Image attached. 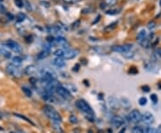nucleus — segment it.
I'll use <instances>...</instances> for the list:
<instances>
[{
    "label": "nucleus",
    "mask_w": 161,
    "mask_h": 133,
    "mask_svg": "<svg viewBox=\"0 0 161 133\" xmlns=\"http://www.w3.org/2000/svg\"><path fill=\"white\" fill-rule=\"evenodd\" d=\"M148 36H149V34H148L147 30H146V29H142V30H139V32H138V34H137V37H136V39H137V41L140 43L141 41H142L143 39L147 38Z\"/></svg>",
    "instance_id": "12"
},
{
    "label": "nucleus",
    "mask_w": 161,
    "mask_h": 133,
    "mask_svg": "<svg viewBox=\"0 0 161 133\" xmlns=\"http://www.w3.org/2000/svg\"><path fill=\"white\" fill-rule=\"evenodd\" d=\"M159 5H160V6H161V0L159 1Z\"/></svg>",
    "instance_id": "49"
},
{
    "label": "nucleus",
    "mask_w": 161,
    "mask_h": 133,
    "mask_svg": "<svg viewBox=\"0 0 161 133\" xmlns=\"http://www.w3.org/2000/svg\"><path fill=\"white\" fill-rule=\"evenodd\" d=\"M125 128H124V129H122V131H121L119 133H125Z\"/></svg>",
    "instance_id": "46"
},
{
    "label": "nucleus",
    "mask_w": 161,
    "mask_h": 133,
    "mask_svg": "<svg viewBox=\"0 0 161 133\" xmlns=\"http://www.w3.org/2000/svg\"><path fill=\"white\" fill-rule=\"evenodd\" d=\"M80 20H78V21H76L75 22H73L72 24V29H73V30H75V29H77L79 25H80Z\"/></svg>",
    "instance_id": "36"
},
{
    "label": "nucleus",
    "mask_w": 161,
    "mask_h": 133,
    "mask_svg": "<svg viewBox=\"0 0 161 133\" xmlns=\"http://www.w3.org/2000/svg\"><path fill=\"white\" fill-rule=\"evenodd\" d=\"M151 102L153 104H157L158 103V101H159V98H158V95L157 94H155V93H153L151 95Z\"/></svg>",
    "instance_id": "30"
},
{
    "label": "nucleus",
    "mask_w": 161,
    "mask_h": 133,
    "mask_svg": "<svg viewBox=\"0 0 161 133\" xmlns=\"http://www.w3.org/2000/svg\"><path fill=\"white\" fill-rule=\"evenodd\" d=\"M6 71L9 75L14 78H21L23 73V71L19 66H16L13 63H9L6 66Z\"/></svg>",
    "instance_id": "3"
},
{
    "label": "nucleus",
    "mask_w": 161,
    "mask_h": 133,
    "mask_svg": "<svg viewBox=\"0 0 161 133\" xmlns=\"http://www.w3.org/2000/svg\"><path fill=\"white\" fill-rule=\"evenodd\" d=\"M128 72L130 73V74H137L139 71H138V70L135 68V67H131L130 69H129V71H128Z\"/></svg>",
    "instance_id": "35"
},
{
    "label": "nucleus",
    "mask_w": 161,
    "mask_h": 133,
    "mask_svg": "<svg viewBox=\"0 0 161 133\" xmlns=\"http://www.w3.org/2000/svg\"><path fill=\"white\" fill-rule=\"evenodd\" d=\"M52 63L57 68H63L66 64L65 62H64V59L62 58V57H56V58H54L53 60H52Z\"/></svg>",
    "instance_id": "14"
},
{
    "label": "nucleus",
    "mask_w": 161,
    "mask_h": 133,
    "mask_svg": "<svg viewBox=\"0 0 161 133\" xmlns=\"http://www.w3.org/2000/svg\"><path fill=\"white\" fill-rule=\"evenodd\" d=\"M64 87H65L69 91H73V92H76L77 91V88L75 86H73V85H71V84L66 85V86H64Z\"/></svg>",
    "instance_id": "34"
},
{
    "label": "nucleus",
    "mask_w": 161,
    "mask_h": 133,
    "mask_svg": "<svg viewBox=\"0 0 161 133\" xmlns=\"http://www.w3.org/2000/svg\"><path fill=\"white\" fill-rule=\"evenodd\" d=\"M139 44L141 45L142 47H144V48H149V47L151 46V40H150V38H149V37H148L147 38L143 39L142 41H141Z\"/></svg>",
    "instance_id": "20"
},
{
    "label": "nucleus",
    "mask_w": 161,
    "mask_h": 133,
    "mask_svg": "<svg viewBox=\"0 0 161 133\" xmlns=\"http://www.w3.org/2000/svg\"><path fill=\"white\" fill-rule=\"evenodd\" d=\"M134 51H127V52H125L123 53V57H125V59H132L134 58Z\"/></svg>",
    "instance_id": "25"
},
{
    "label": "nucleus",
    "mask_w": 161,
    "mask_h": 133,
    "mask_svg": "<svg viewBox=\"0 0 161 133\" xmlns=\"http://www.w3.org/2000/svg\"><path fill=\"white\" fill-rule=\"evenodd\" d=\"M27 18L26 14H23V13H18L15 16V19L17 21V22H23V21H25V19Z\"/></svg>",
    "instance_id": "21"
},
{
    "label": "nucleus",
    "mask_w": 161,
    "mask_h": 133,
    "mask_svg": "<svg viewBox=\"0 0 161 133\" xmlns=\"http://www.w3.org/2000/svg\"><path fill=\"white\" fill-rule=\"evenodd\" d=\"M75 106L77 107V108L80 110L81 112H83L85 115H94V113H93V110L92 108L90 107L88 102H86L84 99H78L76 102H75Z\"/></svg>",
    "instance_id": "2"
},
{
    "label": "nucleus",
    "mask_w": 161,
    "mask_h": 133,
    "mask_svg": "<svg viewBox=\"0 0 161 133\" xmlns=\"http://www.w3.org/2000/svg\"><path fill=\"white\" fill-rule=\"evenodd\" d=\"M69 121H70V123H73V124L78 123V119H77V117L75 115H70V117H69Z\"/></svg>",
    "instance_id": "32"
},
{
    "label": "nucleus",
    "mask_w": 161,
    "mask_h": 133,
    "mask_svg": "<svg viewBox=\"0 0 161 133\" xmlns=\"http://www.w3.org/2000/svg\"><path fill=\"white\" fill-rule=\"evenodd\" d=\"M11 133H17V132H11Z\"/></svg>",
    "instance_id": "50"
},
{
    "label": "nucleus",
    "mask_w": 161,
    "mask_h": 133,
    "mask_svg": "<svg viewBox=\"0 0 161 133\" xmlns=\"http://www.w3.org/2000/svg\"><path fill=\"white\" fill-rule=\"evenodd\" d=\"M144 133H159V131L152 127H147L144 129Z\"/></svg>",
    "instance_id": "28"
},
{
    "label": "nucleus",
    "mask_w": 161,
    "mask_h": 133,
    "mask_svg": "<svg viewBox=\"0 0 161 133\" xmlns=\"http://www.w3.org/2000/svg\"><path fill=\"white\" fill-rule=\"evenodd\" d=\"M7 17L9 18L8 20H10V21H12V20H14V15H13L12 14H10V13H8V14H7Z\"/></svg>",
    "instance_id": "44"
},
{
    "label": "nucleus",
    "mask_w": 161,
    "mask_h": 133,
    "mask_svg": "<svg viewBox=\"0 0 161 133\" xmlns=\"http://www.w3.org/2000/svg\"><path fill=\"white\" fill-rule=\"evenodd\" d=\"M23 62V57L21 56V55H16V56H14L12 58V62L11 63H13L16 66H20Z\"/></svg>",
    "instance_id": "17"
},
{
    "label": "nucleus",
    "mask_w": 161,
    "mask_h": 133,
    "mask_svg": "<svg viewBox=\"0 0 161 133\" xmlns=\"http://www.w3.org/2000/svg\"><path fill=\"white\" fill-rule=\"evenodd\" d=\"M80 53V51L76 48H64V54H63V58L66 60L73 59L76 57Z\"/></svg>",
    "instance_id": "7"
},
{
    "label": "nucleus",
    "mask_w": 161,
    "mask_h": 133,
    "mask_svg": "<svg viewBox=\"0 0 161 133\" xmlns=\"http://www.w3.org/2000/svg\"><path fill=\"white\" fill-rule=\"evenodd\" d=\"M144 68H145V70H147V71H155L156 66L152 62H147L146 63H144Z\"/></svg>",
    "instance_id": "19"
},
{
    "label": "nucleus",
    "mask_w": 161,
    "mask_h": 133,
    "mask_svg": "<svg viewBox=\"0 0 161 133\" xmlns=\"http://www.w3.org/2000/svg\"><path fill=\"white\" fill-rule=\"evenodd\" d=\"M107 105L113 110H116L120 107V102L119 99L114 98V97H109L107 99Z\"/></svg>",
    "instance_id": "10"
},
{
    "label": "nucleus",
    "mask_w": 161,
    "mask_h": 133,
    "mask_svg": "<svg viewBox=\"0 0 161 133\" xmlns=\"http://www.w3.org/2000/svg\"><path fill=\"white\" fill-rule=\"evenodd\" d=\"M142 118V115L141 114V112L139 110H136V109H134L133 111H131L129 115H128L129 121L133 123H135V124L141 123Z\"/></svg>",
    "instance_id": "6"
},
{
    "label": "nucleus",
    "mask_w": 161,
    "mask_h": 133,
    "mask_svg": "<svg viewBox=\"0 0 161 133\" xmlns=\"http://www.w3.org/2000/svg\"><path fill=\"white\" fill-rule=\"evenodd\" d=\"M56 92L60 98H62L64 100H71L72 99L71 92L64 86H58L56 89Z\"/></svg>",
    "instance_id": "5"
},
{
    "label": "nucleus",
    "mask_w": 161,
    "mask_h": 133,
    "mask_svg": "<svg viewBox=\"0 0 161 133\" xmlns=\"http://www.w3.org/2000/svg\"><path fill=\"white\" fill-rule=\"evenodd\" d=\"M4 45L6 47H8L10 50H12L13 52H14V53L20 54L22 53V51H23V47L21 46V45L17 43V42H15V41H14V40H12V39L6 40L4 43Z\"/></svg>",
    "instance_id": "4"
},
{
    "label": "nucleus",
    "mask_w": 161,
    "mask_h": 133,
    "mask_svg": "<svg viewBox=\"0 0 161 133\" xmlns=\"http://www.w3.org/2000/svg\"><path fill=\"white\" fill-rule=\"evenodd\" d=\"M103 1H104L103 3H105L107 6H113L116 4V0H103Z\"/></svg>",
    "instance_id": "29"
},
{
    "label": "nucleus",
    "mask_w": 161,
    "mask_h": 133,
    "mask_svg": "<svg viewBox=\"0 0 161 133\" xmlns=\"http://www.w3.org/2000/svg\"><path fill=\"white\" fill-rule=\"evenodd\" d=\"M142 122L144 124L146 125H151L154 123L155 122V117L150 112H145L142 115Z\"/></svg>",
    "instance_id": "9"
},
{
    "label": "nucleus",
    "mask_w": 161,
    "mask_h": 133,
    "mask_svg": "<svg viewBox=\"0 0 161 133\" xmlns=\"http://www.w3.org/2000/svg\"><path fill=\"white\" fill-rule=\"evenodd\" d=\"M14 4H15V6L17 7H19V8L24 7V4H23V0H14Z\"/></svg>",
    "instance_id": "31"
},
{
    "label": "nucleus",
    "mask_w": 161,
    "mask_h": 133,
    "mask_svg": "<svg viewBox=\"0 0 161 133\" xmlns=\"http://www.w3.org/2000/svg\"><path fill=\"white\" fill-rule=\"evenodd\" d=\"M1 118H2V114L0 113V120H1Z\"/></svg>",
    "instance_id": "48"
},
{
    "label": "nucleus",
    "mask_w": 161,
    "mask_h": 133,
    "mask_svg": "<svg viewBox=\"0 0 161 133\" xmlns=\"http://www.w3.org/2000/svg\"><path fill=\"white\" fill-rule=\"evenodd\" d=\"M79 68H80V64H79V63H77V64H75V66H74V67H72V71H79Z\"/></svg>",
    "instance_id": "42"
},
{
    "label": "nucleus",
    "mask_w": 161,
    "mask_h": 133,
    "mask_svg": "<svg viewBox=\"0 0 161 133\" xmlns=\"http://www.w3.org/2000/svg\"><path fill=\"white\" fill-rule=\"evenodd\" d=\"M155 27H156V22H155L154 21H151V22H149V24H148V28H149L150 30H153Z\"/></svg>",
    "instance_id": "37"
},
{
    "label": "nucleus",
    "mask_w": 161,
    "mask_h": 133,
    "mask_svg": "<svg viewBox=\"0 0 161 133\" xmlns=\"http://www.w3.org/2000/svg\"><path fill=\"white\" fill-rule=\"evenodd\" d=\"M37 81H38V80H37L36 78H34V77H31V78L30 79V82H31V84H33V85L37 83Z\"/></svg>",
    "instance_id": "40"
},
{
    "label": "nucleus",
    "mask_w": 161,
    "mask_h": 133,
    "mask_svg": "<svg viewBox=\"0 0 161 133\" xmlns=\"http://www.w3.org/2000/svg\"><path fill=\"white\" fill-rule=\"evenodd\" d=\"M0 54H2L6 58H11L12 57V53L10 52V49L6 47L5 45L0 46Z\"/></svg>",
    "instance_id": "16"
},
{
    "label": "nucleus",
    "mask_w": 161,
    "mask_h": 133,
    "mask_svg": "<svg viewBox=\"0 0 161 133\" xmlns=\"http://www.w3.org/2000/svg\"><path fill=\"white\" fill-rule=\"evenodd\" d=\"M13 115L15 116V117H17V118H20L21 120H23V121H25V122L29 123H31V124L34 125L33 123H32V122H31V121L30 119H28L26 116L22 115H20V114H15V113H14V114H13Z\"/></svg>",
    "instance_id": "23"
},
{
    "label": "nucleus",
    "mask_w": 161,
    "mask_h": 133,
    "mask_svg": "<svg viewBox=\"0 0 161 133\" xmlns=\"http://www.w3.org/2000/svg\"><path fill=\"white\" fill-rule=\"evenodd\" d=\"M77 0H64V3H66V4H72V3H74V2H76Z\"/></svg>",
    "instance_id": "43"
},
{
    "label": "nucleus",
    "mask_w": 161,
    "mask_h": 133,
    "mask_svg": "<svg viewBox=\"0 0 161 133\" xmlns=\"http://www.w3.org/2000/svg\"><path fill=\"white\" fill-rule=\"evenodd\" d=\"M133 44H124L120 45V46H114L111 47V50L113 52H116V53H125L127 51H131L133 48Z\"/></svg>",
    "instance_id": "8"
},
{
    "label": "nucleus",
    "mask_w": 161,
    "mask_h": 133,
    "mask_svg": "<svg viewBox=\"0 0 161 133\" xmlns=\"http://www.w3.org/2000/svg\"><path fill=\"white\" fill-rule=\"evenodd\" d=\"M142 89L143 92H150L151 88H150L148 85H143L142 87Z\"/></svg>",
    "instance_id": "39"
},
{
    "label": "nucleus",
    "mask_w": 161,
    "mask_h": 133,
    "mask_svg": "<svg viewBox=\"0 0 161 133\" xmlns=\"http://www.w3.org/2000/svg\"><path fill=\"white\" fill-rule=\"evenodd\" d=\"M40 3L42 4V6H46V7H49V6H50V4H49L48 2H45V1H41Z\"/></svg>",
    "instance_id": "41"
},
{
    "label": "nucleus",
    "mask_w": 161,
    "mask_h": 133,
    "mask_svg": "<svg viewBox=\"0 0 161 133\" xmlns=\"http://www.w3.org/2000/svg\"><path fill=\"white\" fill-rule=\"evenodd\" d=\"M49 51L48 50H47V49H44V50H42L41 52H39V54L37 55V58L39 59V60H42V59H45V58H47L48 55H49Z\"/></svg>",
    "instance_id": "18"
},
{
    "label": "nucleus",
    "mask_w": 161,
    "mask_h": 133,
    "mask_svg": "<svg viewBox=\"0 0 161 133\" xmlns=\"http://www.w3.org/2000/svg\"><path fill=\"white\" fill-rule=\"evenodd\" d=\"M119 102H120V107H123L125 109H130L132 107V103L131 101L125 97H123L119 99Z\"/></svg>",
    "instance_id": "15"
},
{
    "label": "nucleus",
    "mask_w": 161,
    "mask_h": 133,
    "mask_svg": "<svg viewBox=\"0 0 161 133\" xmlns=\"http://www.w3.org/2000/svg\"><path fill=\"white\" fill-rule=\"evenodd\" d=\"M99 18H100V16H99V15H98V17H97V20H96V21H94V22H93V24H94V23H97V22H98V21H99Z\"/></svg>",
    "instance_id": "45"
},
{
    "label": "nucleus",
    "mask_w": 161,
    "mask_h": 133,
    "mask_svg": "<svg viewBox=\"0 0 161 133\" xmlns=\"http://www.w3.org/2000/svg\"><path fill=\"white\" fill-rule=\"evenodd\" d=\"M138 103H139V105H140L141 107H144V106L147 105V103H148V99H147V98H145V97H142V98H139Z\"/></svg>",
    "instance_id": "27"
},
{
    "label": "nucleus",
    "mask_w": 161,
    "mask_h": 133,
    "mask_svg": "<svg viewBox=\"0 0 161 133\" xmlns=\"http://www.w3.org/2000/svg\"><path fill=\"white\" fill-rule=\"evenodd\" d=\"M23 4H24V7L28 10V11H30V10H31V5H30V3L28 2V1H23Z\"/></svg>",
    "instance_id": "38"
},
{
    "label": "nucleus",
    "mask_w": 161,
    "mask_h": 133,
    "mask_svg": "<svg viewBox=\"0 0 161 133\" xmlns=\"http://www.w3.org/2000/svg\"><path fill=\"white\" fill-rule=\"evenodd\" d=\"M22 89H23V92L25 94L26 97H28V98H31L32 97V91H31V89H29L28 87H25V86L23 87Z\"/></svg>",
    "instance_id": "24"
},
{
    "label": "nucleus",
    "mask_w": 161,
    "mask_h": 133,
    "mask_svg": "<svg viewBox=\"0 0 161 133\" xmlns=\"http://www.w3.org/2000/svg\"><path fill=\"white\" fill-rule=\"evenodd\" d=\"M158 53H159V55L161 56V49H158Z\"/></svg>",
    "instance_id": "47"
},
{
    "label": "nucleus",
    "mask_w": 161,
    "mask_h": 133,
    "mask_svg": "<svg viewBox=\"0 0 161 133\" xmlns=\"http://www.w3.org/2000/svg\"><path fill=\"white\" fill-rule=\"evenodd\" d=\"M38 71V68L36 67L35 65L31 64V65H28L26 68L24 69V73L26 75H29V76H33L35 75Z\"/></svg>",
    "instance_id": "13"
},
{
    "label": "nucleus",
    "mask_w": 161,
    "mask_h": 133,
    "mask_svg": "<svg viewBox=\"0 0 161 133\" xmlns=\"http://www.w3.org/2000/svg\"><path fill=\"white\" fill-rule=\"evenodd\" d=\"M43 113L45 115L47 116L48 119H50L52 122L55 123H61L62 122V116L60 115V114L51 106H45L43 107Z\"/></svg>",
    "instance_id": "1"
},
{
    "label": "nucleus",
    "mask_w": 161,
    "mask_h": 133,
    "mask_svg": "<svg viewBox=\"0 0 161 133\" xmlns=\"http://www.w3.org/2000/svg\"><path fill=\"white\" fill-rule=\"evenodd\" d=\"M132 133H144V129L141 126H134L132 129Z\"/></svg>",
    "instance_id": "26"
},
{
    "label": "nucleus",
    "mask_w": 161,
    "mask_h": 133,
    "mask_svg": "<svg viewBox=\"0 0 161 133\" xmlns=\"http://www.w3.org/2000/svg\"><path fill=\"white\" fill-rule=\"evenodd\" d=\"M111 123H112L113 126H115V127H116V128H119V127L124 126L125 122V119H124L123 117H121V116L119 115H116V116H114V117L112 118Z\"/></svg>",
    "instance_id": "11"
},
{
    "label": "nucleus",
    "mask_w": 161,
    "mask_h": 133,
    "mask_svg": "<svg viewBox=\"0 0 161 133\" xmlns=\"http://www.w3.org/2000/svg\"><path fill=\"white\" fill-rule=\"evenodd\" d=\"M116 22H113V23L109 24L108 26L105 28V31H110V30H114V29L116 28Z\"/></svg>",
    "instance_id": "33"
},
{
    "label": "nucleus",
    "mask_w": 161,
    "mask_h": 133,
    "mask_svg": "<svg viewBox=\"0 0 161 133\" xmlns=\"http://www.w3.org/2000/svg\"><path fill=\"white\" fill-rule=\"evenodd\" d=\"M121 12V8H115V9H108L106 11V14H109V15H115V14H118Z\"/></svg>",
    "instance_id": "22"
}]
</instances>
